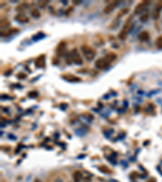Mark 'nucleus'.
I'll list each match as a JSON object with an SVG mask.
<instances>
[{"label":"nucleus","mask_w":162,"mask_h":182,"mask_svg":"<svg viewBox=\"0 0 162 182\" xmlns=\"http://www.w3.org/2000/svg\"><path fill=\"white\" fill-rule=\"evenodd\" d=\"M81 52L84 56V58L88 61L93 60L96 56V50H94L90 45H84L81 46Z\"/></svg>","instance_id":"obj_1"},{"label":"nucleus","mask_w":162,"mask_h":182,"mask_svg":"<svg viewBox=\"0 0 162 182\" xmlns=\"http://www.w3.org/2000/svg\"><path fill=\"white\" fill-rule=\"evenodd\" d=\"M131 26H132V21H131V16H130L127 19V20L125 22V24L122 27V29L120 31L119 34H118V37L120 39L124 41L127 37L128 32H130Z\"/></svg>","instance_id":"obj_2"},{"label":"nucleus","mask_w":162,"mask_h":182,"mask_svg":"<svg viewBox=\"0 0 162 182\" xmlns=\"http://www.w3.org/2000/svg\"><path fill=\"white\" fill-rule=\"evenodd\" d=\"M71 54V58H72V62H74L76 65H82L83 64V58L80 55V52L78 51L76 48L72 49V50L70 52Z\"/></svg>","instance_id":"obj_3"},{"label":"nucleus","mask_w":162,"mask_h":182,"mask_svg":"<svg viewBox=\"0 0 162 182\" xmlns=\"http://www.w3.org/2000/svg\"><path fill=\"white\" fill-rule=\"evenodd\" d=\"M66 46H67V44L65 41H60L56 47V54L59 57L63 56L66 52Z\"/></svg>","instance_id":"obj_4"},{"label":"nucleus","mask_w":162,"mask_h":182,"mask_svg":"<svg viewBox=\"0 0 162 182\" xmlns=\"http://www.w3.org/2000/svg\"><path fill=\"white\" fill-rule=\"evenodd\" d=\"M109 65H110V64L105 59V58H98V59L96 61V62H95L96 67V68L100 69V70H105V69L109 67Z\"/></svg>","instance_id":"obj_5"},{"label":"nucleus","mask_w":162,"mask_h":182,"mask_svg":"<svg viewBox=\"0 0 162 182\" xmlns=\"http://www.w3.org/2000/svg\"><path fill=\"white\" fill-rule=\"evenodd\" d=\"M161 10H162V1H159V2H157V3H156L154 11H153V13H152V17H153L154 20L159 19Z\"/></svg>","instance_id":"obj_6"},{"label":"nucleus","mask_w":162,"mask_h":182,"mask_svg":"<svg viewBox=\"0 0 162 182\" xmlns=\"http://www.w3.org/2000/svg\"><path fill=\"white\" fill-rule=\"evenodd\" d=\"M149 3H150L149 1H143V2H141V3H138V4L136 6V8H135V14H136V15L140 14L141 12L145 9L147 5H148Z\"/></svg>","instance_id":"obj_7"},{"label":"nucleus","mask_w":162,"mask_h":182,"mask_svg":"<svg viewBox=\"0 0 162 182\" xmlns=\"http://www.w3.org/2000/svg\"><path fill=\"white\" fill-rule=\"evenodd\" d=\"M118 4H119V1H114V2H111V3H109L108 5L105 7V8H104V12L105 14L110 13Z\"/></svg>","instance_id":"obj_8"},{"label":"nucleus","mask_w":162,"mask_h":182,"mask_svg":"<svg viewBox=\"0 0 162 182\" xmlns=\"http://www.w3.org/2000/svg\"><path fill=\"white\" fill-rule=\"evenodd\" d=\"M62 77L64 79H66L69 82H80L81 79L79 78V77L75 76L74 74H64L62 75Z\"/></svg>","instance_id":"obj_9"},{"label":"nucleus","mask_w":162,"mask_h":182,"mask_svg":"<svg viewBox=\"0 0 162 182\" xmlns=\"http://www.w3.org/2000/svg\"><path fill=\"white\" fill-rule=\"evenodd\" d=\"M104 58H105V59L109 64H111L112 62H114V61L117 59V54L114 53V52H109V53H108L107 54H105Z\"/></svg>","instance_id":"obj_10"},{"label":"nucleus","mask_w":162,"mask_h":182,"mask_svg":"<svg viewBox=\"0 0 162 182\" xmlns=\"http://www.w3.org/2000/svg\"><path fill=\"white\" fill-rule=\"evenodd\" d=\"M35 65L37 67H43L45 66V55L38 56L35 60Z\"/></svg>","instance_id":"obj_11"},{"label":"nucleus","mask_w":162,"mask_h":182,"mask_svg":"<svg viewBox=\"0 0 162 182\" xmlns=\"http://www.w3.org/2000/svg\"><path fill=\"white\" fill-rule=\"evenodd\" d=\"M15 20L20 22V23H27V22H29V19L28 16H26L25 15L22 13L17 14L15 16Z\"/></svg>","instance_id":"obj_12"},{"label":"nucleus","mask_w":162,"mask_h":182,"mask_svg":"<svg viewBox=\"0 0 162 182\" xmlns=\"http://www.w3.org/2000/svg\"><path fill=\"white\" fill-rule=\"evenodd\" d=\"M150 38V35L148 31H142L139 35V39L141 41H148Z\"/></svg>","instance_id":"obj_13"},{"label":"nucleus","mask_w":162,"mask_h":182,"mask_svg":"<svg viewBox=\"0 0 162 182\" xmlns=\"http://www.w3.org/2000/svg\"><path fill=\"white\" fill-rule=\"evenodd\" d=\"M83 175L82 172L80 171H75L72 175V178L74 182H80V180H82Z\"/></svg>","instance_id":"obj_14"},{"label":"nucleus","mask_w":162,"mask_h":182,"mask_svg":"<svg viewBox=\"0 0 162 182\" xmlns=\"http://www.w3.org/2000/svg\"><path fill=\"white\" fill-rule=\"evenodd\" d=\"M19 32L18 29L11 28V29H10L9 30H8L7 32H4V33H6V34L4 35V37H8V36H10V35L15 34V33H16V32Z\"/></svg>","instance_id":"obj_15"},{"label":"nucleus","mask_w":162,"mask_h":182,"mask_svg":"<svg viewBox=\"0 0 162 182\" xmlns=\"http://www.w3.org/2000/svg\"><path fill=\"white\" fill-rule=\"evenodd\" d=\"M156 46H157V49L159 50H161L162 49V35L161 36H159L157 37V40H156Z\"/></svg>","instance_id":"obj_16"},{"label":"nucleus","mask_w":162,"mask_h":182,"mask_svg":"<svg viewBox=\"0 0 162 182\" xmlns=\"http://www.w3.org/2000/svg\"><path fill=\"white\" fill-rule=\"evenodd\" d=\"M10 25V21L8 20V19H2L1 20V27L3 28V29H6V28H8Z\"/></svg>","instance_id":"obj_17"},{"label":"nucleus","mask_w":162,"mask_h":182,"mask_svg":"<svg viewBox=\"0 0 162 182\" xmlns=\"http://www.w3.org/2000/svg\"><path fill=\"white\" fill-rule=\"evenodd\" d=\"M28 8V5L25 4V3H22L20 5H19L17 8H16V10L19 11V12H22V11H24Z\"/></svg>","instance_id":"obj_18"},{"label":"nucleus","mask_w":162,"mask_h":182,"mask_svg":"<svg viewBox=\"0 0 162 182\" xmlns=\"http://www.w3.org/2000/svg\"><path fill=\"white\" fill-rule=\"evenodd\" d=\"M31 15H32V17H34V18H36V19L39 18V17L41 16L40 11H38L37 9H36V8H34V9L31 11Z\"/></svg>","instance_id":"obj_19"},{"label":"nucleus","mask_w":162,"mask_h":182,"mask_svg":"<svg viewBox=\"0 0 162 182\" xmlns=\"http://www.w3.org/2000/svg\"><path fill=\"white\" fill-rule=\"evenodd\" d=\"M129 11V9L128 8H125V9H122V11H120L118 14V17H121V16H124L125 14H127V12H128Z\"/></svg>","instance_id":"obj_20"},{"label":"nucleus","mask_w":162,"mask_h":182,"mask_svg":"<svg viewBox=\"0 0 162 182\" xmlns=\"http://www.w3.org/2000/svg\"><path fill=\"white\" fill-rule=\"evenodd\" d=\"M148 18H149V14L145 13V14H144V15H142V16H141L140 20L142 22H145L148 20Z\"/></svg>","instance_id":"obj_21"},{"label":"nucleus","mask_w":162,"mask_h":182,"mask_svg":"<svg viewBox=\"0 0 162 182\" xmlns=\"http://www.w3.org/2000/svg\"><path fill=\"white\" fill-rule=\"evenodd\" d=\"M47 3H48V2H47V1H40V2L38 3V5L40 6L41 8H44L45 6L47 5Z\"/></svg>","instance_id":"obj_22"},{"label":"nucleus","mask_w":162,"mask_h":182,"mask_svg":"<svg viewBox=\"0 0 162 182\" xmlns=\"http://www.w3.org/2000/svg\"><path fill=\"white\" fill-rule=\"evenodd\" d=\"M17 77H18L19 79H25V78H26L27 75L25 74H24V73H22V72H20V73H19V74H17Z\"/></svg>","instance_id":"obj_23"},{"label":"nucleus","mask_w":162,"mask_h":182,"mask_svg":"<svg viewBox=\"0 0 162 182\" xmlns=\"http://www.w3.org/2000/svg\"><path fill=\"white\" fill-rule=\"evenodd\" d=\"M55 59V58H53V64H58L59 63V59L56 58V60H54Z\"/></svg>","instance_id":"obj_24"},{"label":"nucleus","mask_w":162,"mask_h":182,"mask_svg":"<svg viewBox=\"0 0 162 182\" xmlns=\"http://www.w3.org/2000/svg\"><path fill=\"white\" fill-rule=\"evenodd\" d=\"M148 182H156V179H154V178H153V179L149 180Z\"/></svg>","instance_id":"obj_25"},{"label":"nucleus","mask_w":162,"mask_h":182,"mask_svg":"<svg viewBox=\"0 0 162 182\" xmlns=\"http://www.w3.org/2000/svg\"><path fill=\"white\" fill-rule=\"evenodd\" d=\"M55 182H63V180L61 179H57L55 180Z\"/></svg>","instance_id":"obj_26"}]
</instances>
